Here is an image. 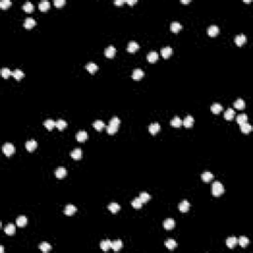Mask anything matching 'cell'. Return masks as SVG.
I'll return each mask as SVG.
<instances>
[{
    "instance_id": "40",
    "label": "cell",
    "mask_w": 253,
    "mask_h": 253,
    "mask_svg": "<svg viewBox=\"0 0 253 253\" xmlns=\"http://www.w3.org/2000/svg\"><path fill=\"white\" fill-rule=\"evenodd\" d=\"M222 110V106L220 103H214L211 107V111L214 114H219V113Z\"/></svg>"
},
{
    "instance_id": "17",
    "label": "cell",
    "mask_w": 253,
    "mask_h": 253,
    "mask_svg": "<svg viewBox=\"0 0 253 253\" xmlns=\"http://www.w3.org/2000/svg\"><path fill=\"white\" fill-rule=\"evenodd\" d=\"M85 68H86L87 71H89L90 73H95V72L98 70V66H97L96 63H94V62L90 61L85 66Z\"/></svg>"
},
{
    "instance_id": "13",
    "label": "cell",
    "mask_w": 253,
    "mask_h": 253,
    "mask_svg": "<svg viewBox=\"0 0 253 253\" xmlns=\"http://www.w3.org/2000/svg\"><path fill=\"white\" fill-rule=\"evenodd\" d=\"M178 208H179L180 212H182V213H186V212L189 211V209H190V203L188 202L187 200H184V201H182V202L179 204Z\"/></svg>"
},
{
    "instance_id": "21",
    "label": "cell",
    "mask_w": 253,
    "mask_h": 253,
    "mask_svg": "<svg viewBox=\"0 0 253 253\" xmlns=\"http://www.w3.org/2000/svg\"><path fill=\"white\" fill-rule=\"evenodd\" d=\"M122 247H123V242H122V240H120V239L115 240V241H113L112 244H111V248L114 250V251H119V250L122 249Z\"/></svg>"
},
{
    "instance_id": "48",
    "label": "cell",
    "mask_w": 253,
    "mask_h": 253,
    "mask_svg": "<svg viewBox=\"0 0 253 253\" xmlns=\"http://www.w3.org/2000/svg\"><path fill=\"white\" fill-rule=\"evenodd\" d=\"M11 4H12L11 0H2V1L0 2V7H1L2 9H7Z\"/></svg>"
},
{
    "instance_id": "15",
    "label": "cell",
    "mask_w": 253,
    "mask_h": 253,
    "mask_svg": "<svg viewBox=\"0 0 253 253\" xmlns=\"http://www.w3.org/2000/svg\"><path fill=\"white\" fill-rule=\"evenodd\" d=\"M139 45L137 44V42L132 41V42L129 43V45H128L127 49H128V52H137V49H139Z\"/></svg>"
},
{
    "instance_id": "10",
    "label": "cell",
    "mask_w": 253,
    "mask_h": 253,
    "mask_svg": "<svg viewBox=\"0 0 253 253\" xmlns=\"http://www.w3.org/2000/svg\"><path fill=\"white\" fill-rule=\"evenodd\" d=\"M148 131L151 135L157 134V132L160 131V125L158 124V123H152V124L149 125Z\"/></svg>"
},
{
    "instance_id": "41",
    "label": "cell",
    "mask_w": 253,
    "mask_h": 253,
    "mask_svg": "<svg viewBox=\"0 0 253 253\" xmlns=\"http://www.w3.org/2000/svg\"><path fill=\"white\" fill-rule=\"evenodd\" d=\"M233 105H234V107H235V108H236V109H243L244 107H245V102H244V100H243V99L239 98V99L235 100L234 103H233Z\"/></svg>"
},
{
    "instance_id": "42",
    "label": "cell",
    "mask_w": 253,
    "mask_h": 253,
    "mask_svg": "<svg viewBox=\"0 0 253 253\" xmlns=\"http://www.w3.org/2000/svg\"><path fill=\"white\" fill-rule=\"evenodd\" d=\"M44 125H45V127H46L47 130H49V131H51V130H52V128L56 127V122H54V120H52V119H47V120L45 121Z\"/></svg>"
},
{
    "instance_id": "47",
    "label": "cell",
    "mask_w": 253,
    "mask_h": 253,
    "mask_svg": "<svg viewBox=\"0 0 253 253\" xmlns=\"http://www.w3.org/2000/svg\"><path fill=\"white\" fill-rule=\"evenodd\" d=\"M139 199L141 200L142 203H146V202L150 199V196H149L148 193H146V192H141V194H139Z\"/></svg>"
},
{
    "instance_id": "50",
    "label": "cell",
    "mask_w": 253,
    "mask_h": 253,
    "mask_svg": "<svg viewBox=\"0 0 253 253\" xmlns=\"http://www.w3.org/2000/svg\"><path fill=\"white\" fill-rule=\"evenodd\" d=\"M124 2H125L124 0H115V4H117V5H122Z\"/></svg>"
},
{
    "instance_id": "53",
    "label": "cell",
    "mask_w": 253,
    "mask_h": 253,
    "mask_svg": "<svg viewBox=\"0 0 253 253\" xmlns=\"http://www.w3.org/2000/svg\"><path fill=\"white\" fill-rule=\"evenodd\" d=\"M3 251H4V248H3V246H0V252H1V253H3Z\"/></svg>"
},
{
    "instance_id": "33",
    "label": "cell",
    "mask_w": 253,
    "mask_h": 253,
    "mask_svg": "<svg viewBox=\"0 0 253 253\" xmlns=\"http://www.w3.org/2000/svg\"><path fill=\"white\" fill-rule=\"evenodd\" d=\"M234 116H235V112L233 111V109H231V108H229L227 111L224 112V119L229 120V121L233 119Z\"/></svg>"
},
{
    "instance_id": "36",
    "label": "cell",
    "mask_w": 253,
    "mask_h": 253,
    "mask_svg": "<svg viewBox=\"0 0 253 253\" xmlns=\"http://www.w3.org/2000/svg\"><path fill=\"white\" fill-rule=\"evenodd\" d=\"M4 231L8 235H13L15 233V225L12 224H8L4 227Z\"/></svg>"
},
{
    "instance_id": "31",
    "label": "cell",
    "mask_w": 253,
    "mask_h": 253,
    "mask_svg": "<svg viewBox=\"0 0 253 253\" xmlns=\"http://www.w3.org/2000/svg\"><path fill=\"white\" fill-rule=\"evenodd\" d=\"M108 209L113 213V214H116L117 212L120 211V209H121V206H120V205L118 204V203H111V204H109Z\"/></svg>"
},
{
    "instance_id": "16",
    "label": "cell",
    "mask_w": 253,
    "mask_h": 253,
    "mask_svg": "<svg viewBox=\"0 0 253 253\" xmlns=\"http://www.w3.org/2000/svg\"><path fill=\"white\" fill-rule=\"evenodd\" d=\"M236 245H237V238H236V237L230 236V237H229V238L227 239V246L229 247V248L232 249V248H234Z\"/></svg>"
},
{
    "instance_id": "51",
    "label": "cell",
    "mask_w": 253,
    "mask_h": 253,
    "mask_svg": "<svg viewBox=\"0 0 253 253\" xmlns=\"http://www.w3.org/2000/svg\"><path fill=\"white\" fill-rule=\"evenodd\" d=\"M127 3H129L130 5H132L137 3V0H127Z\"/></svg>"
},
{
    "instance_id": "24",
    "label": "cell",
    "mask_w": 253,
    "mask_h": 253,
    "mask_svg": "<svg viewBox=\"0 0 253 253\" xmlns=\"http://www.w3.org/2000/svg\"><path fill=\"white\" fill-rule=\"evenodd\" d=\"M201 177H202V180L204 182H210V181H212L213 178H214V175H213L212 172H210V171H205L202 173Z\"/></svg>"
},
{
    "instance_id": "5",
    "label": "cell",
    "mask_w": 253,
    "mask_h": 253,
    "mask_svg": "<svg viewBox=\"0 0 253 253\" xmlns=\"http://www.w3.org/2000/svg\"><path fill=\"white\" fill-rule=\"evenodd\" d=\"M144 75V72L141 68H136L132 71V79L134 80H141Z\"/></svg>"
},
{
    "instance_id": "9",
    "label": "cell",
    "mask_w": 253,
    "mask_h": 253,
    "mask_svg": "<svg viewBox=\"0 0 253 253\" xmlns=\"http://www.w3.org/2000/svg\"><path fill=\"white\" fill-rule=\"evenodd\" d=\"M70 156H71L74 160H79V159H81V157H82V150H81V148H74V149L70 152Z\"/></svg>"
},
{
    "instance_id": "1",
    "label": "cell",
    "mask_w": 253,
    "mask_h": 253,
    "mask_svg": "<svg viewBox=\"0 0 253 253\" xmlns=\"http://www.w3.org/2000/svg\"><path fill=\"white\" fill-rule=\"evenodd\" d=\"M120 123H121V120L119 119L118 117H113L109 122V125L106 127L107 132L109 135H114L115 132L118 131L120 126Z\"/></svg>"
},
{
    "instance_id": "8",
    "label": "cell",
    "mask_w": 253,
    "mask_h": 253,
    "mask_svg": "<svg viewBox=\"0 0 253 253\" xmlns=\"http://www.w3.org/2000/svg\"><path fill=\"white\" fill-rule=\"evenodd\" d=\"M37 145H38V144H37V141H35V139H30V141H28L26 142L25 146H26V148H27L28 151L32 152V151H34V150L36 149Z\"/></svg>"
},
{
    "instance_id": "39",
    "label": "cell",
    "mask_w": 253,
    "mask_h": 253,
    "mask_svg": "<svg viewBox=\"0 0 253 253\" xmlns=\"http://www.w3.org/2000/svg\"><path fill=\"white\" fill-rule=\"evenodd\" d=\"M142 201L141 199H139V197L137 198H135V200H132V206L135 208V209H141V208L142 207Z\"/></svg>"
},
{
    "instance_id": "3",
    "label": "cell",
    "mask_w": 253,
    "mask_h": 253,
    "mask_svg": "<svg viewBox=\"0 0 253 253\" xmlns=\"http://www.w3.org/2000/svg\"><path fill=\"white\" fill-rule=\"evenodd\" d=\"M2 151H3V153L5 155H7V156H10V155H12L14 153L15 151V147L14 145L12 144H9V142H7V144H5L3 146H2Z\"/></svg>"
},
{
    "instance_id": "32",
    "label": "cell",
    "mask_w": 253,
    "mask_h": 253,
    "mask_svg": "<svg viewBox=\"0 0 253 253\" xmlns=\"http://www.w3.org/2000/svg\"><path fill=\"white\" fill-rule=\"evenodd\" d=\"M66 126H67L66 121H64V120H62V119H59L56 122V127L59 130V131H62L63 129H66Z\"/></svg>"
},
{
    "instance_id": "7",
    "label": "cell",
    "mask_w": 253,
    "mask_h": 253,
    "mask_svg": "<svg viewBox=\"0 0 253 253\" xmlns=\"http://www.w3.org/2000/svg\"><path fill=\"white\" fill-rule=\"evenodd\" d=\"M175 224H176V222H175V220L173 219H166L163 222V227L165 229L167 230H170L172 229L173 227H175Z\"/></svg>"
},
{
    "instance_id": "19",
    "label": "cell",
    "mask_w": 253,
    "mask_h": 253,
    "mask_svg": "<svg viewBox=\"0 0 253 253\" xmlns=\"http://www.w3.org/2000/svg\"><path fill=\"white\" fill-rule=\"evenodd\" d=\"M161 56L164 57V59H168V57L172 54V49L170 47H164L161 49Z\"/></svg>"
},
{
    "instance_id": "46",
    "label": "cell",
    "mask_w": 253,
    "mask_h": 253,
    "mask_svg": "<svg viewBox=\"0 0 253 253\" xmlns=\"http://www.w3.org/2000/svg\"><path fill=\"white\" fill-rule=\"evenodd\" d=\"M11 74H12V71L10 70L8 67H3V68L1 69V75L4 78H8Z\"/></svg>"
},
{
    "instance_id": "11",
    "label": "cell",
    "mask_w": 253,
    "mask_h": 253,
    "mask_svg": "<svg viewBox=\"0 0 253 253\" xmlns=\"http://www.w3.org/2000/svg\"><path fill=\"white\" fill-rule=\"evenodd\" d=\"M76 211H77L76 207L73 206V205H66V209H64V214L66 216H72V215H74L76 213Z\"/></svg>"
},
{
    "instance_id": "38",
    "label": "cell",
    "mask_w": 253,
    "mask_h": 253,
    "mask_svg": "<svg viewBox=\"0 0 253 253\" xmlns=\"http://www.w3.org/2000/svg\"><path fill=\"white\" fill-rule=\"evenodd\" d=\"M170 124H171L172 127H175V128H178L182 125V120L180 119V118L178 116L174 117L173 119H171V121H170Z\"/></svg>"
},
{
    "instance_id": "26",
    "label": "cell",
    "mask_w": 253,
    "mask_h": 253,
    "mask_svg": "<svg viewBox=\"0 0 253 253\" xmlns=\"http://www.w3.org/2000/svg\"><path fill=\"white\" fill-rule=\"evenodd\" d=\"M12 75H13V77L16 80H21L25 76L24 72L19 68H16L14 71H12Z\"/></svg>"
},
{
    "instance_id": "44",
    "label": "cell",
    "mask_w": 253,
    "mask_h": 253,
    "mask_svg": "<svg viewBox=\"0 0 253 253\" xmlns=\"http://www.w3.org/2000/svg\"><path fill=\"white\" fill-rule=\"evenodd\" d=\"M40 249H41L43 252L47 253L52 249V246L49 245V243H47V242H42V243L40 244Z\"/></svg>"
},
{
    "instance_id": "43",
    "label": "cell",
    "mask_w": 253,
    "mask_h": 253,
    "mask_svg": "<svg viewBox=\"0 0 253 253\" xmlns=\"http://www.w3.org/2000/svg\"><path fill=\"white\" fill-rule=\"evenodd\" d=\"M22 7H23V9L26 12H32L34 10V4L32 3V2H30V1L25 2Z\"/></svg>"
},
{
    "instance_id": "28",
    "label": "cell",
    "mask_w": 253,
    "mask_h": 253,
    "mask_svg": "<svg viewBox=\"0 0 253 253\" xmlns=\"http://www.w3.org/2000/svg\"><path fill=\"white\" fill-rule=\"evenodd\" d=\"M111 244L112 242L110 241V240H103V241H101V243H100V248H101L103 251H108V250L111 248Z\"/></svg>"
},
{
    "instance_id": "6",
    "label": "cell",
    "mask_w": 253,
    "mask_h": 253,
    "mask_svg": "<svg viewBox=\"0 0 253 253\" xmlns=\"http://www.w3.org/2000/svg\"><path fill=\"white\" fill-rule=\"evenodd\" d=\"M104 54H105V56H106L107 57L112 59V57H114V56L116 54V49H115L114 46H109L108 47H106V49H105Z\"/></svg>"
},
{
    "instance_id": "25",
    "label": "cell",
    "mask_w": 253,
    "mask_h": 253,
    "mask_svg": "<svg viewBox=\"0 0 253 253\" xmlns=\"http://www.w3.org/2000/svg\"><path fill=\"white\" fill-rule=\"evenodd\" d=\"M146 57H147V61H148L149 62H155L157 59H158V54H157L156 52L152 51V52H150L147 54Z\"/></svg>"
},
{
    "instance_id": "2",
    "label": "cell",
    "mask_w": 253,
    "mask_h": 253,
    "mask_svg": "<svg viewBox=\"0 0 253 253\" xmlns=\"http://www.w3.org/2000/svg\"><path fill=\"white\" fill-rule=\"evenodd\" d=\"M224 192V187L220 181H215L212 185V193L214 196L219 197Z\"/></svg>"
},
{
    "instance_id": "23",
    "label": "cell",
    "mask_w": 253,
    "mask_h": 253,
    "mask_svg": "<svg viewBox=\"0 0 253 253\" xmlns=\"http://www.w3.org/2000/svg\"><path fill=\"white\" fill-rule=\"evenodd\" d=\"M66 174H67V171H66V169L64 168V167H59V168L56 170V176L57 177V178H59V179L66 177Z\"/></svg>"
},
{
    "instance_id": "27",
    "label": "cell",
    "mask_w": 253,
    "mask_h": 253,
    "mask_svg": "<svg viewBox=\"0 0 253 253\" xmlns=\"http://www.w3.org/2000/svg\"><path fill=\"white\" fill-rule=\"evenodd\" d=\"M27 222H28V220H27V217L25 216H20L17 217L16 220V224L18 225V227H25V225L27 224Z\"/></svg>"
},
{
    "instance_id": "14",
    "label": "cell",
    "mask_w": 253,
    "mask_h": 253,
    "mask_svg": "<svg viewBox=\"0 0 253 253\" xmlns=\"http://www.w3.org/2000/svg\"><path fill=\"white\" fill-rule=\"evenodd\" d=\"M219 32H220V29L217 25H212V26H210L209 28H208V34L211 37L217 36V35L219 34Z\"/></svg>"
},
{
    "instance_id": "30",
    "label": "cell",
    "mask_w": 253,
    "mask_h": 253,
    "mask_svg": "<svg viewBox=\"0 0 253 253\" xmlns=\"http://www.w3.org/2000/svg\"><path fill=\"white\" fill-rule=\"evenodd\" d=\"M237 243H238L242 248H245V247H247V245L249 243V239L247 238L246 236H240L239 239L237 240Z\"/></svg>"
},
{
    "instance_id": "34",
    "label": "cell",
    "mask_w": 253,
    "mask_h": 253,
    "mask_svg": "<svg viewBox=\"0 0 253 253\" xmlns=\"http://www.w3.org/2000/svg\"><path fill=\"white\" fill-rule=\"evenodd\" d=\"M164 245L168 249L172 250V249H174V248H176V247H177V242L175 241L174 239H168V240H166V241H165Z\"/></svg>"
},
{
    "instance_id": "12",
    "label": "cell",
    "mask_w": 253,
    "mask_h": 253,
    "mask_svg": "<svg viewBox=\"0 0 253 253\" xmlns=\"http://www.w3.org/2000/svg\"><path fill=\"white\" fill-rule=\"evenodd\" d=\"M35 25H36V20L32 18V17H28V18H26V20L24 21V27L26 29L33 28Z\"/></svg>"
},
{
    "instance_id": "22",
    "label": "cell",
    "mask_w": 253,
    "mask_h": 253,
    "mask_svg": "<svg viewBox=\"0 0 253 253\" xmlns=\"http://www.w3.org/2000/svg\"><path fill=\"white\" fill-rule=\"evenodd\" d=\"M170 29L173 33H178L180 30L182 29V25L177 21H173L171 24H170Z\"/></svg>"
},
{
    "instance_id": "52",
    "label": "cell",
    "mask_w": 253,
    "mask_h": 253,
    "mask_svg": "<svg viewBox=\"0 0 253 253\" xmlns=\"http://www.w3.org/2000/svg\"><path fill=\"white\" fill-rule=\"evenodd\" d=\"M190 0H181V3H189Z\"/></svg>"
},
{
    "instance_id": "49",
    "label": "cell",
    "mask_w": 253,
    "mask_h": 253,
    "mask_svg": "<svg viewBox=\"0 0 253 253\" xmlns=\"http://www.w3.org/2000/svg\"><path fill=\"white\" fill-rule=\"evenodd\" d=\"M54 5H56V6L61 7V6H62V5L66 4V0H54Z\"/></svg>"
},
{
    "instance_id": "4",
    "label": "cell",
    "mask_w": 253,
    "mask_h": 253,
    "mask_svg": "<svg viewBox=\"0 0 253 253\" xmlns=\"http://www.w3.org/2000/svg\"><path fill=\"white\" fill-rule=\"evenodd\" d=\"M246 41H247V38L243 34H239V35H237V36H235V38H234L235 44H236L237 46H239V47L242 46L243 44H245Z\"/></svg>"
},
{
    "instance_id": "45",
    "label": "cell",
    "mask_w": 253,
    "mask_h": 253,
    "mask_svg": "<svg viewBox=\"0 0 253 253\" xmlns=\"http://www.w3.org/2000/svg\"><path fill=\"white\" fill-rule=\"evenodd\" d=\"M236 122L239 125H242L244 123H247V115L246 114H240L236 117Z\"/></svg>"
},
{
    "instance_id": "35",
    "label": "cell",
    "mask_w": 253,
    "mask_h": 253,
    "mask_svg": "<svg viewBox=\"0 0 253 253\" xmlns=\"http://www.w3.org/2000/svg\"><path fill=\"white\" fill-rule=\"evenodd\" d=\"M240 130H241V132H243V134H248V132H251L252 127L248 123H244V124L240 125Z\"/></svg>"
},
{
    "instance_id": "18",
    "label": "cell",
    "mask_w": 253,
    "mask_h": 253,
    "mask_svg": "<svg viewBox=\"0 0 253 253\" xmlns=\"http://www.w3.org/2000/svg\"><path fill=\"white\" fill-rule=\"evenodd\" d=\"M87 139H88V134H87L85 131H79L76 134V139L80 142L85 141Z\"/></svg>"
},
{
    "instance_id": "37",
    "label": "cell",
    "mask_w": 253,
    "mask_h": 253,
    "mask_svg": "<svg viewBox=\"0 0 253 253\" xmlns=\"http://www.w3.org/2000/svg\"><path fill=\"white\" fill-rule=\"evenodd\" d=\"M93 127L95 128V130H97V131H101V130H103L105 127V123L103 121H101V120H97V121H95L93 123Z\"/></svg>"
},
{
    "instance_id": "20",
    "label": "cell",
    "mask_w": 253,
    "mask_h": 253,
    "mask_svg": "<svg viewBox=\"0 0 253 253\" xmlns=\"http://www.w3.org/2000/svg\"><path fill=\"white\" fill-rule=\"evenodd\" d=\"M182 124L184 125V127H186V128H191L193 126V124H194V118H193L192 116H190V115H188V116L183 120Z\"/></svg>"
},
{
    "instance_id": "29",
    "label": "cell",
    "mask_w": 253,
    "mask_h": 253,
    "mask_svg": "<svg viewBox=\"0 0 253 253\" xmlns=\"http://www.w3.org/2000/svg\"><path fill=\"white\" fill-rule=\"evenodd\" d=\"M39 7L40 10H42V11H47L51 7V2L47 1V0H42L39 3Z\"/></svg>"
}]
</instances>
